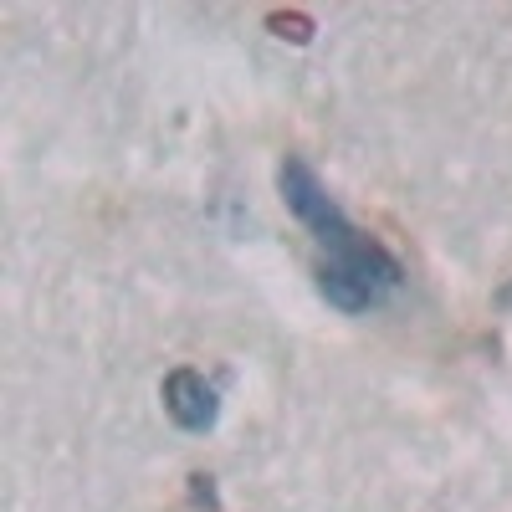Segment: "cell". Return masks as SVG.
<instances>
[{
    "mask_svg": "<svg viewBox=\"0 0 512 512\" xmlns=\"http://www.w3.org/2000/svg\"><path fill=\"white\" fill-rule=\"evenodd\" d=\"M282 200L297 221L313 231V241L328 251V262L318 267V287L333 308L344 313H369L405 282V267L395 262L390 246H379L374 236H364L359 226H349V216L333 205V195L323 190V180L303 159H287L282 164Z\"/></svg>",
    "mask_w": 512,
    "mask_h": 512,
    "instance_id": "6da1fadb",
    "label": "cell"
},
{
    "mask_svg": "<svg viewBox=\"0 0 512 512\" xmlns=\"http://www.w3.org/2000/svg\"><path fill=\"white\" fill-rule=\"evenodd\" d=\"M164 410L180 431H210L221 415V400H216V384H210L200 369H169L164 374Z\"/></svg>",
    "mask_w": 512,
    "mask_h": 512,
    "instance_id": "7a4b0ae2",
    "label": "cell"
}]
</instances>
